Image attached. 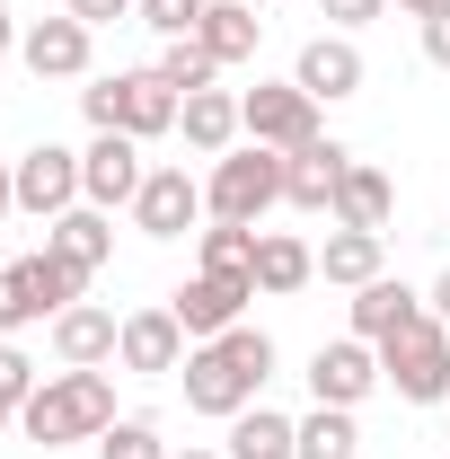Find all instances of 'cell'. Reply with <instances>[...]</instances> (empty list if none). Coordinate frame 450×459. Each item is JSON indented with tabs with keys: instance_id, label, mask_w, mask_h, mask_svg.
<instances>
[{
	"instance_id": "6da1fadb",
	"label": "cell",
	"mask_w": 450,
	"mask_h": 459,
	"mask_svg": "<svg viewBox=\"0 0 450 459\" xmlns=\"http://www.w3.org/2000/svg\"><path fill=\"white\" fill-rule=\"evenodd\" d=\"M265 380H274V336H265V327H247V318L186 353V406H195V415H221V424H229V415H247V406H256Z\"/></svg>"
},
{
	"instance_id": "7a4b0ae2",
	"label": "cell",
	"mask_w": 450,
	"mask_h": 459,
	"mask_svg": "<svg viewBox=\"0 0 450 459\" xmlns=\"http://www.w3.org/2000/svg\"><path fill=\"white\" fill-rule=\"evenodd\" d=\"M18 424H27V442H98L115 424V380L107 371H54V380H36V398L18 406Z\"/></svg>"
},
{
	"instance_id": "3957f363",
	"label": "cell",
	"mask_w": 450,
	"mask_h": 459,
	"mask_svg": "<svg viewBox=\"0 0 450 459\" xmlns=\"http://www.w3.org/2000/svg\"><path fill=\"white\" fill-rule=\"evenodd\" d=\"M80 107H89V124H98V133H133V142H160V133H177L186 98H177L160 71H115V80H89V89H80Z\"/></svg>"
},
{
	"instance_id": "277c9868",
	"label": "cell",
	"mask_w": 450,
	"mask_h": 459,
	"mask_svg": "<svg viewBox=\"0 0 450 459\" xmlns=\"http://www.w3.org/2000/svg\"><path fill=\"white\" fill-rule=\"evenodd\" d=\"M282 204V151H265V142H247V151H221L212 160V186H203V212L212 221H265Z\"/></svg>"
},
{
	"instance_id": "5b68a950",
	"label": "cell",
	"mask_w": 450,
	"mask_h": 459,
	"mask_svg": "<svg viewBox=\"0 0 450 459\" xmlns=\"http://www.w3.org/2000/svg\"><path fill=\"white\" fill-rule=\"evenodd\" d=\"M380 380H389L406 406H442L450 398V327L433 318V309L380 344Z\"/></svg>"
},
{
	"instance_id": "8992f818",
	"label": "cell",
	"mask_w": 450,
	"mask_h": 459,
	"mask_svg": "<svg viewBox=\"0 0 450 459\" xmlns=\"http://www.w3.org/2000/svg\"><path fill=\"white\" fill-rule=\"evenodd\" d=\"M238 124H247V142H265V151H309V142H318V98H309L300 80H256V89L238 98Z\"/></svg>"
},
{
	"instance_id": "52a82bcc",
	"label": "cell",
	"mask_w": 450,
	"mask_h": 459,
	"mask_svg": "<svg viewBox=\"0 0 450 459\" xmlns=\"http://www.w3.org/2000/svg\"><path fill=\"white\" fill-rule=\"evenodd\" d=\"M371 389H380V344L336 336V344L309 353V398H318V406H362Z\"/></svg>"
},
{
	"instance_id": "ba28073f",
	"label": "cell",
	"mask_w": 450,
	"mask_h": 459,
	"mask_svg": "<svg viewBox=\"0 0 450 459\" xmlns=\"http://www.w3.org/2000/svg\"><path fill=\"white\" fill-rule=\"evenodd\" d=\"M80 204V151H62V142H36V151H18V212H36V221H62Z\"/></svg>"
},
{
	"instance_id": "9c48e42d",
	"label": "cell",
	"mask_w": 450,
	"mask_h": 459,
	"mask_svg": "<svg viewBox=\"0 0 450 459\" xmlns=\"http://www.w3.org/2000/svg\"><path fill=\"white\" fill-rule=\"evenodd\" d=\"M142 142L133 133H98L89 151H80V204H98V212H115V204H133L142 195Z\"/></svg>"
},
{
	"instance_id": "30bf717a",
	"label": "cell",
	"mask_w": 450,
	"mask_h": 459,
	"mask_svg": "<svg viewBox=\"0 0 450 459\" xmlns=\"http://www.w3.org/2000/svg\"><path fill=\"white\" fill-rule=\"evenodd\" d=\"M186 353H195V336L177 327L169 300H160V309H133V318H124V344H115V362H124V371H142V380L186 371Z\"/></svg>"
},
{
	"instance_id": "8fae6325",
	"label": "cell",
	"mask_w": 450,
	"mask_h": 459,
	"mask_svg": "<svg viewBox=\"0 0 450 459\" xmlns=\"http://www.w3.org/2000/svg\"><path fill=\"white\" fill-rule=\"evenodd\" d=\"M133 221H142V238H186V230L203 221V186L186 169H151L142 195H133Z\"/></svg>"
},
{
	"instance_id": "7c38bea8",
	"label": "cell",
	"mask_w": 450,
	"mask_h": 459,
	"mask_svg": "<svg viewBox=\"0 0 450 459\" xmlns=\"http://www.w3.org/2000/svg\"><path fill=\"white\" fill-rule=\"evenodd\" d=\"M344 169H353V151L344 142H309V151H282V204L291 212H327L336 204V186H344Z\"/></svg>"
},
{
	"instance_id": "4fadbf2b",
	"label": "cell",
	"mask_w": 450,
	"mask_h": 459,
	"mask_svg": "<svg viewBox=\"0 0 450 459\" xmlns=\"http://www.w3.org/2000/svg\"><path fill=\"white\" fill-rule=\"evenodd\" d=\"M256 300V283H221V274H195V283H177L169 291V309H177V327L195 344H212L221 327H238V309Z\"/></svg>"
},
{
	"instance_id": "5bb4252c",
	"label": "cell",
	"mask_w": 450,
	"mask_h": 459,
	"mask_svg": "<svg viewBox=\"0 0 450 459\" xmlns=\"http://www.w3.org/2000/svg\"><path fill=\"white\" fill-rule=\"evenodd\" d=\"M115 344H124V318L98 309V300H71L54 318V362L62 371H98V362H115Z\"/></svg>"
},
{
	"instance_id": "9a60e30c",
	"label": "cell",
	"mask_w": 450,
	"mask_h": 459,
	"mask_svg": "<svg viewBox=\"0 0 450 459\" xmlns=\"http://www.w3.org/2000/svg\"><path fill=\"white\" fill-rule=\"evenodd\" d=\"M89 36H98V27H80L71 9H62V18H36V27L18 36V62H27L36 80H80V71H89Z\"/></svg>"
},
{
	"instance_id": "2e32d148",
	"label": "cell",
	"mask_w": 450,
	"mask_h": 459,
	"mask_svg": "<svg viewBox=\"0 0 450 459\" xmlns=\"http://www.w3.org/2000/svg\"><path fill=\"white\" fill-rule=\"evenodd\" d=\"M291 80H300L309 98H327V107H336V98H362V45H353V36H309L300 62H291Z\"/></svg>"
},
{
	"instance_id": "e0dca14e",
	"label": "cell",
	"mask_w": 450,
	"mask_h": 459,
	"mask_svg": "<svg viewBox=\"0 0 450 459\" xmlns=\"http://www.w3.org/2000/svg\"><path fill=\"white\" fill-rule=\"evenodd\" d=\"M415 318H424V291H406L397 274H380V283L353 291V336L362 344H389L397 327H415Z\"/></svg>"
},
{
	"instance_id": "ac0fdd59",
	"label": "cell",
	"mask_w": 450,
	"mask_h": 459,
	"mask_svg": "<svg viewBox=\"0 0 450 459\" xmlns=\"http://www.w3.org/2000/svg\"><path fill=\"white\" fill-rule=\"evenodd\" d=\"M327 212H336V230H389V212H397V186H389V169H371V160H353Z\"/></svg>"
},
{
	"instance_id": "d6986e66",
	"label": "cell",
	"mask_w": 450,
	"mask_h": 459,
	"mask_svg": "<svg viewBox=\"0 0 450 459\" xmlns=\"http://www.w3.org/2000/svg\"><path fill=\"white\" fill-rule=\"evenodd\" d=\"M45 247H54V256H71L80 274H98V265L115 256V221L98 212V204H71L62 221H45Z\"/></svg>"
},
{
	"instance_id": "ffe728a7",
	"label": "cell",
	"mask_w": 450,
	"mask_h": 459,
	"mask_svg": "<svg viewBox=\"0 0 450 459\" xmlns=\"http://www.w3.org/2000/svg\"><path fill=\"white\" fill-rule=\"evenodd\" d=\"M256 36H265V18H256V0H212V9H203V27H195V45H203V54L221 62H247L256 54Z\"/></svg>"
},
{
	"instance_id": "44dd1931",
	"label": "cell",
	"mask_w": 450,
	"mask_h": 459,
	"mask_svg": "<svg viewBox=\"0 0 450 459\" xmlns=\"http://www.w3.org/2000/svg\"><path fill=\"white\" fill-rule=\"evenodd\" d=\"M177 133H186L203 160H221L247 124H238V98H229V89H195V98H186V115H177Z\"/></svg>"
},
{
	"instance_id": "7402d4cb",
	"label": "cell",
	"mask_w": 450,
	"mask_h": 459,
	"mask_svg": "<svg viewBox=\"0 0 450 459\" xmlns=\"http://www.w3.org/2000/svg\"><path fill=\"white\" fill-rule=\"evenodd\" d=\"M229 459H300V424L274 406H247V415H229Z\"/></svg>"
},
{
	"instance_id": "603a6c76",
	"label": "cell",
	"mask_w": 450,
	"mask_h": 459,
	"mask_svg": "<svg viewBox=\"0 0 450 459\" xmlns=\"http://www.w3.org/2000/svg\"><path fill=\"white\" fill-rule=\"evenodd\" d=\"M318 274L344 291H362V283H380V230H336L327 247H318Z\"/></svg>"
},
{
	"instance_id": "cb8c5ba5",
	"label": "cell",
	"mask_w": 450,
	"mask_h": 459,
	"mask_svg": "<svg viewBox=\"0 0 450 459\" xmlns=\"http://www.w3.org/2000/svg\"><path fill=\"white\" fill-rule=\"evenodd\" d=\"M309 274H318V256H309L291 230H265V238H256V291H274V300H282V291H300Z\"/></svg>"
},
{
	"instance_id": "d4e9b609",
	"label": "cell",
	"mask_w": 450,
	"mask_h": 459,
	"mask_svg": "<svg viewBox=\"0 0 450 459\" xmlns=\"http://www.w3.org/2000/svg\"><path fill=\"white\" fill-rule=\"evenodd\" d=\"M256 238H265V230L212 221V230H203V274H221V283H256Z\"/></svg>"
},
{
	"instance_id": "484cf974",
	"label": "cell",
	"mask_w": 450,
	"mask_h": 459,
	"mask_svg": "<svg viewBox=\"0 0 450 459\" xmlns=\"http://www.w3.org/2000/svg\"><path fill=\"white\" fill-rule=\"evenodd\" d=\"M353 451H362L353 406H318V415H300V459H353Z\"/></svg>"
},
{
	"instance_id": "4316f807",
	"label": "cell",
	"mask_w": 450,
	"mask_h": 459,
	"mask_svg": "<svg viewBox=\"0 0 450 459\" xmlns=\"http://www.w3.org/2000/svg\"><path fill=\"white\" fill-rule=\"evenodd\" d=\"M151 71H160V80H169L177 98H195V89H212V80H221V62L203 54V45H195V36H177V45H169V54H160V62H151Z\"/></svg>"
},
{
	"instance_id": "83f0119b",
	"label": "cell",
	"mask_w": 450,
	"mask_h": 459,
	"mask_svg": "<svg viewBox=\"0 0 450 459\" xmlns=\"http://www.w3.org/2000/svg\"><path fill=\"white\" fill-rule=\"evenodd\" d=\"M45 318V291H36V265H0V336L36 327Z\"/></svg>"
},
{
	"instance_id": "f1b7e54d",
	"label": "cell",
	"mask_w": 450,
	"mask_h": 459,
	"mask_svg": "<svg viewBox=\"0 0 450 459\" xmlns=\"http://www.w3.org/2000/svg\"><path fill=\"white\" fill-rule=\"evenodd\" d=\"M98 459H169V442H160L151 415H115L107 433H98Z\"/></svg>"
},
{
	"instance_id": "f546056e",
	"label": "cell",
	"mask_w": 450,
	"mask_h": 459,
	"mask_svg": "<svg viewBox=\"0 0 450 459\" xmlns=\"http://www.w3.org/2000/svg\"><path fill=\"white\" fill-rule=\"evenodd\" d=\"M27 265H36V291H45V318H62V309H71V300L89 291V274H80L71 256H54V247H36Z\"/></svg>"
},
{
	"instance_id": "4dcf8cb0",
	"label": "cell",
	"mask_w": 450,
	"mask_h": 459,
	"mask_svg": "<svg viewBox=\"0 0 450 459\" xmlns=\"http://www.w3.org/2000/svg\"><path fill=\"white\" fill-rule=\"evenodd\" d=\"M203 9H212V0H142V27H160V36H195V27H203Z\"/></svg>"
},
{
	"instance_id": "1f68e13d",
	"label": "cell",
	"mask_w": 450,
	"mask_h": 459,
	"mask_svg": "<svg viewBox=\"0 0 450 459\" xmlns=\"http://www.w3.org/2000/svg\"><path fill=\"white\" fill-rule=\"evenodd\" d=\"M27 398H36V362H27L18 344H0V406L18 415V406H27Z\"/></svg>"
},
{
	"instance_id": "d6a6232c",
	"label": "cell",
	"mask_w": 450,
	"mask_h": 459,
	"mask_svg": "<svg viewBox=\"0 0 450 459\" xmlns=\"http://www.w3.org/2000/svg\"><path fill=\"white\" fill-rule=\"evenodd\" d=\"M380 9H389V0H318V18H336L344 36H353V27H371Z\"/></svg>"
},
{
	"instance_id": "836d02e7",
	"label": "cell",
	"mask_w": 450,
	"mask_h": 459,
	"mask_svg": "<svg viewBox=\"0 0 450 459\" xmlns=\"http://www.w3.org/2000/svg\"><path fill=\"white\" fill-rule=\"evenodd\" d=\"M80 27H115V18H142V0H71Z\"/></svg>"
},
{
	"instance_id": "e575fe53",
	"label": "cell",
	"mask_w": 450,
	"mask_h": 459,
	"mask_svg": "<svg viewBox=\"0 0 450 459\" xmlns=\"http://www.w3.org/2000/svg\"><path fill=\"white\" fill-rule=\"evenodd\" d=\"M424 62H442V71H450V9H442V18H424Z\"/></svg>"
},
{
	"instance_id": "d590c367",
	"label": "cell",
	"mask_w": 450,
	"mask_h": 459,
	"mask_svg": "<svg viewBox=\"0 0 450 459\" xmlns=\"http://www.w3.org/2000/svg\"><path fill=\"white\" fill-rule=\"evenodd\" d=\"M18 212V160H0V221Z\"/></svg>"
},
{
	"instance_id": "8d00e7d4",
	"label": "cell",
	"mask_w": 450,
	"mask_h": 459,
	"mask_svg": "<svg viewBox=\"0 0 450 459\" xmlns=\"http://www.w3.org/2000/svg\"><path fill=\"white\" fill-rule=\"evenodd\" d=\"M424 309H433V318H442V327H450V265H442V283L424 291Z\"/></svg>"
},
{
	"instance_id": "74e56055",
	"label": "cell",
	"mask_w": 450,
	"mask_h": 459,
	"mask_svg": "<svg viewBox=\"0 0 450 459\" xmlns=\"http://www.w3.org/2000/svg\"><path fill=\"white\" fill-rule=\"evenodd\" d=\"M397 9H406V18H442L450 0H397Z\"/></svg>"
},
{
	"instance_id": "f35d334b",
	"label": "cell",
	"mask_w": 450,
	"mask_h": 459,
	"mask_svg": "<svg viewBox=\"0 0 450 459\" xmlns=\"http://www.w3.org/2000/svg\"><path fill=\"white\" fill-rule=\"evenodd\" d=\"M18 54V27H9V0H0V62Z\"/></svg>"
},
{
	"instance_id": "ab89813d",
	"label": "cell",
	"mask_w": 450,
	"mask_h": 459,
	"mask_svg": "<svg viewBox=\"0 0 450 459\" xmlns=\"http://www.w3.org/2000/svg\"><path fill=\"white\" fill-rule=\"evenodd\" d=\"M169 459H221V451H169Z\"/></svg>"
},
{
	"instance_id": "60d3db41",
	"label": "cell",
	"mask_w": 450,
	"mask_h": 459,
	"mask_svg": "<svg viewBox=\"0 0 450 459\" xmlns=\"http://www.w3.org/2000/svg\"><path fill=\"white\" fill-rule=\"evenodd\" d=\"M9 424H18V415H9V406H0V433H9Z\"/></svg>"
},
{
	"instance_id": "b9f144b4",
	"label": "cell",
	"mask_w": 450,
	"mask_h": 459,
	"mask_svg": "<svg viewBox=\"0 0 450 459\" xmlns=\"http://www.w3.org/2000/svg\"><path fill=\"white\" fill-rule=\"evenodd\" d=\"M256 9H265V0H256Z\"/></svg>"
}]
</instances>
